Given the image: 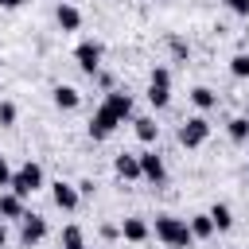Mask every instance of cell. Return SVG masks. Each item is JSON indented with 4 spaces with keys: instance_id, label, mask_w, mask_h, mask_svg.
Masks as SVG:
<instances>
[{
    "instance_id": "cell-27",
    "label": "cell",
    "mask_w": 249,
    "mask_h": 249,
    "mask_svg": "<svg viewBox=\"0 0 249 249\" xmlns=\"http://www.w3.org/2000/svg\"><path fill=\"white\" fill-rule=\"evenodd\" d=\"M19 4H23V0H0V8H8V12H16Z\"/></svg>"
},
{
    "instance_id": "cell-25",
    "label": "cell",
    "mask_w": 249,
    "mask_h": 249,
    "mask_svg": "<svg viewBox=\"0 0 249 249\" xmlns=\"http://www.w3.org/2000/svg\"><path fill=\"white\" fill-rule=\"evenodd\" d=\"M12 183V167H8V160L0 156V187H8Z\"/></svg>"
},
{
    "instance_id": "cell-1",
    "label": "cell",
    "mask_w": 249,
    "mask_h": 249,
    "mask_svg": "<svg viewBox=\"0 0 249 249\" xmlns=\"http://www.w3.org/2000/svg\"><path fill=\"white\" fill-rule=\"evenodd\" d=\"M156 237L167 245V249H191L195 233H191V222L175 218V214H156Z\"/></svg>"
},
{
    "instance_id": "cell-17",
    "label": "cell",
    "mask_w": 249,
    "mask_h": 249,
    "mask_svg": "<svg viewBox=\"0 0 249 249\" xmlns=\"http://www.w3.org/2000/svg\"><path fill=\"white\" fill-rule=\"evenodd\" d=\"M226 132H230L233 144H249V117H233V121H226Z\"/></svg>"
},
{
    "instance_id": "cell-6",
    "label": "cell",
    "mask_w": 249,
    "mask_h": 249,
    "mask_svg": "<svg viewBox=\"0 0 249 249\" xmlns=\"http://www.w3.org/2000/svg\"><path fill=\"white\" fill-rule=\"evenodd\" d=\"M74 58H78V66H82L86 74H97V70H101V43H93V39L78 43V47H74Z\"/></svg>"
},
{
    "instance_id": "cell-4",
    "label": "cell",
    "mask_w": 249,
    "mask_h": 249,
    "mask_svg": "<svg viewBox=\"0 0 249 249\" xmlns=\"http://www.w3.org/2000/svg\"><path fill=\"white\" fill-rule=\"evenodd\" d=\"M206 136H210L206 117H187V121L179 124V144H183V148H198V144H206Z\"/></svg>"
},
{
    "instance_id": "cell-11",
    "label": "cell",
    "mask_w": 249,
    "mask_h": 249,
    "mask_svg": "<svg viewBox=\"0 0 249 249\" xmlns=\"http://www.w3.org/2000/svg\"><path fill=\"white\" fill-rule=\"evenodd\" d=\"M113 171H117L121 179H140V156H128V152H121V156L113 160Z\"/></svg>"
},
{
    "instance_id": "cell-5",
    "label": "cell",
    "mask_w": 249,
    "mask_h": 249,
    "mask_svg": "<svg viewBox=\"0 0 249 249\" xmlns=\"http://www.w3.org/2000/svg\"><path fill=\"white\" fill-rule=\"evenodd\" d=\"M117 124H121V117H117L109 105H101V109L89 117V140H105V136H109Z\"/></svg>"
},
{
    "instance_id": "cell-8",
    "label": "cell",
    "mask_w": 249,
    "mask_h": 249,
    "mask_svg": "<svg viewBox=\"0 0 249 249\" xmlns=\"http://www.w3.org/2000/svg\"><path fill=\"white\" fill-rule=\"evenodd\" d=\"M140 179H148V183H163L167 179V167H163V160L156 152H140Z\"/></svg>"
},
{
    "instance_id": "cell-16",
    "label": "cell",
    "mask_w": 249,
    "mask_h": 249,
    "mask_svg": "<svg viewBox=\"0 0 249 249\" xmlns=\"http://www.w3.org/2000/svg\"><path fill=\"white\" fill-rule=\"evenodd\" d=\"M206 214H210V222H214V230H218V233H226V230L233 226V210H230L226 202H214Z\"/></svg>"
},
{
    "instance_id": "cell-20",
    "label": "cell",
    "mask_w": 249,
    "mask_h": 249,
    "mask_svg": "<svg viewBox=\"0 0 249 249\" xmlns=\"http://www.w3.org/2000/svg\"><path fill=\"white\" fill-rule=\"evenodd\" d=\"M191 233H195V237H210V233H214L210 214H195V218H191Z\"/></svg>"
},
{
    "instance_id": "cell-14",
    "label": "cell",
    "mask_w": 249,
    "mask_h": 249,
    "mask_svg": "<svg viewBox=\"0 0 249 249\" xmlns=\"http://www.w3.org/2000/svg\"><path fill=\"white\" fill-rule=\"evenodd\" d=\"M0 218H16V222L23 218V198L16 191H4L0 195Z\"/></svg>"
},
{
    "instance_id": "cell-28",
    "label": "cell",
    "mask_w": 249,
    "mask_h": 249,
    "mask_svg": "<svg viewBox=\"0 0 249 249\" xmlns=\"http://www.w3.org/2000/svg\"><path fill=\"white\" fill-rule=\"evenodd\" d=\"M4 241H8V233H4V226H0V245H4Z\"/></svg>"
},
{
    "instance_id": "cell-18",
    "label": "cell",
    "mask_w": 249,
    "mask_h": 249,
    "mask_svg": "<svg viewBox=\"0 0 249 249\" xmlns=\"http://www.w3.org/2000/svg\"><path fill=\"white\" fill-rule=\"evenodd\" d=\"M191 101H195V109H214V105H218V93H214L210 86H195V89H191Z\"/></svg>"
},
{
    "instance_id": "cell-19",
    "label": "cell",
    "mask_w": 249,
    "mask_h": 249,
    "mask_svg": "<svg viewBox=\"0 0 249 249\" xmlns=\"http://www.w3.org/2000/svg\"><path fill=\"white\" fill-rule=\"evenodd\" d=\"M132 124H136V136H140V140H144V144H152V140H156V136H160V124H156V121H152V117H136V121H132Z\"/></svg>"
},
{
    "instance_id": "cell-29",
    "label": "cell",
    "mask_w": 249,
    "mask_h": 249,
    "mask_svg": "<svg viewBox=\"0 0 249 249\" xmlns=\"http://www.w3.org/2000/svg\"><path fill=\"white\" fill-rule=\"evenodd\" d=\"M245 117H249V105H245Z\"/></svg>"
},
{
    "instance_id": "cell-2",
    "label": "cell",
    "mask_w": 249,
    "mask_h": 249,
    "mask_svg": "<svg viewBox=\"0 0 249 249\" xmlns=\"http://www.w3.org/2000/svg\"><path fill=\"white\" fill-rule=\"evenodd\" d=\"M8 187H12V191H16L19 198H27V195H35V191L43 187V167L27 160L23 167H16V171H12V183H8Z\"/></svg>"
},
{
    "instance_id": "cell-9",
    "label": "cell",
    "mask_w": 249,
    "mask_h": 249,
    "mask_svg": "<svg viewBox=\"0 0 249 249\" xmlns=\"http://www.w3.org/2000/svg\"><path fill=\"white\" fill-rule=\"evenodd\" d=\"M51 198H54V206H58V210H78L82 191H78L74 183H62V179H58V183L51 187Z\"/></svg>"
},
{
    "instance_id": "cell-12",
    "label": "cell",
    "mask_w": 249,
    "mask_h": 249,
    "mask_svg": "<svg viewBox=\"0 0 249 249\" xmlns=\"http://www.w3.org/2000/svg\"><path fill=\"white\" fill-rule=\"evenodd\" d=\"M105 105L124 121V117H132V97L124 93V89H113V93H105Z\"/></svg>"
},
{
    "instance_id": "cell-21",
    "label": "cell",
    "mask_w": 249,
    "mask_h": 249,
    "mask_svg": "<svg viewBox=\"0 0 249 249\" xmlns=\"http://www.w3.org/2000/svg\"><path fill=\"white\" fill-rule=\"evenodd\" d=\"M62 249H86V237H82L78 226H66L62 230Z\"/></svg>"
},
{
    "instance_id": "cell-15",
    "label": "cell",
    "mask_w": 249,
    "mask_h": 249,
    "mask_svg": "<svg viewBox=\"0 0 249 249\" xmlns=\"http://www.w3.org/2000/svg\"><path fill=\"white\" fill-rule=\"evenodd\" d=\"M51 97H54V105H58V109H78V105H82V93H78L74 86H54V93H51Z\"/></svg>"
},
{
    "instance_id": "cell-23",
    "label": "cell",
    "mask_w": 249,
    "mask_h": 249,
    "mask_svg": "<svg viewBox=\"0 0 249 249\" xmlns=\"http://www.w3.org/2000/svg\"><path fill=\"white\" fill-rule=\"evenodd\" d=\"M12 124H16V105L0 101V128H12Z\"/></svg>"
},
{
    "instance_id": "cell-22",
    "label": "cell",
    "mask_w": 249,
    "mask_h": 249,
    "mask_svg": "<svg viewBox=\"0 0 249 249\" xmlns=\"http://www.w3.org/2000/svg\"><path fill=\"white\" fill-rule=\"evenodd\" d=\"M230 74L233 78H249V54H233L230 58Z\"/></svg>"
},
{
    "instance_id": "cell-3",
    "label": "cell",
    "mask_w": 249,
    "mask_h": 249,
    "mask_svg": "<svg viewBox=\"0 0 249 249\" xmlns=\"http://www.w3.org/2000/svg\"><path fill=\"white\" fill-rule=\"evenodd\" d=\"M148 101H152L156 109H163V105L171 101V70H167V66H156V70H152V78H148Z\"/></svg>"
},
{
    "instance_id": "cell-26",
    "label": "cell",
    "mask_w": 249,
    "mask_h": 249,
    "mask_svg": "<svg viewBox=\"0 0 249 249\" xmlns=\"http://www.w3.org/2000/svg\"><path fill=\"white\" fill-rule=\"evenodd\" d=\"M171 51H175V54H179V58H187V54H191V51H187V47H183V43H179V39H171Z\"/></svg>"
},
{
    "instance_id": "cell-7",
    "label": "cell",
    "mask_w": 249,
    "mask_h": 249,
    "mask_svg": "<svg viewBox=\"0 0 249 249\" xmlns=\"http://www.w3.org/2000/svg\"><path fill=\"white\" fill-rule=\"evenodd\" d=\"M43 237H47V222H43L39 214H23V218H19V241L31 249V245H39Z\"/></svg>"
},
{
    "instance_id": "cell-13",
    "label": "cell",
    "mask_w": 249,
    "mask_h": 249,
    "mask_svg": "<svg viewBox=\"0 0 249 249\" xmlns=\"http://www.w3.org/2000/svg\"><path fill=\"white\" fill-rule=\"evenodd\" d=\"M121 237L124 241H148V222L144 218H124L121 222Z\"/></svg>"
},
{
    "instance_id": "cell-24",
    "label": "cell",
    "mask_w": 249,
    "mask_h": 249,
    "mask_svg": "<svg viewBox=\"0 0 249 249\" xmlns=\"http://www.w3.org/2000/svg\"><path fill=\"white\" fill-rule=\"evenodd\" d=\"M226 8H230L233 16H249V0H226Z\"/></svg>"
},
{
    "instance_id": "cell-10",
    "label": "cell",
    "mask_w": 249,
    "mask_h": 249,
    "mask_svg": "<svg viewBox=\"0 0 249 249\" xmlns=\"http://www.w3.org/2000/svg\"><path fill=\"white\" fill-rule=\"evenodd\" d=\"M54 19H58L62 31H78V27H82V12H78L70 0H62V4L54 8Z\"/></svg>"
}]
</instances>
